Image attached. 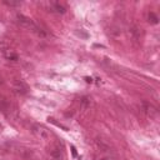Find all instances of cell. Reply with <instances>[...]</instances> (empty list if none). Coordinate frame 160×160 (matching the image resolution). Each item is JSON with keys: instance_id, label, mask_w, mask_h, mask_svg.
<instances>
[{"instance_id": "cell-5", "label": "cell", "mask_w": 160, "mask_h": 160, "mask_svg": "<svg viewBox=\"0 0 160 160\" xmlns=\"http://www.w3.org/2000/svg\"><path fill=\"white\" fill-rule=\"evenodd\" d=\"M50 158H51V160H64L63 148H60L59 145H55L50 151Z\"/></svg>"}, {"instance_id": "cell-9", "label": "cell", "mask_w": 160, "mask_h": 160, "mask_svg": "<svg viewBox=\"0 0 160 160\" xmlns=\"http://www.w3.org/2000/svg\"><path fill=\"white\" fill-rule=\"evenodd\" d=\"M149 22L151 23V24H158V22H159V18L151 11V13H149Z\"/></svg>"}, {"instance_id": "cell-1", "label": "cell", "mask_w": 160, "mask_h": 160, "mask_svg": "<svg viewBox=\"0 0 160 160\" xmlns=\"http://www.w3.org/2000/svg\"><path fill=\"white\" fill-rule=\"evenodd\" d=\"M18 22L22 24V26H24L25 29H28V30H30L31 33L36 34L38 36H45V33L42 30V28H39L30 18L19 14V15H18Z\"/></svg>"}, {"instance_id": "cell-2", "label": "cell", "mask_w": 160, "mask_h": 160, "mask_svg": "<svg viewBox=\"0 0 160 160\" xmlns=\"http://www.w3.org/2000/svg\"><path fill=\"white\" fill-rule=\"evenodd\" d=\"M33 133H34L39 139H42V140H46V139L50 136L48 129L44 128L43 125H40V124H35V125L33 126Z\"/></svg>"}, {"instance_id": "cell-11", "label": "cell", "mask_w": 160, "mask_h": 160, "mask_svg": "<svg viewBox=\"0 0 160 160\" xmlns=\"http://www.w3.org/2000/svg\"><path fill=\"white\" fill-rule=\"evenodd\" d=\"M71 151H73V155H74V156H76V150H75V148H74V146H71Z\"/></svg>"}, {"instance_id": "cell-12", "label": "cell", "mask_w": 160, "mask_h": 160, "mask_svg": "<svg viewBox=\"0 0 160 160\" xmlns=\"http://www.w3.org/2000/svg\"><path fill=\"white\" fill-rule=\"evenodd\" d=\"M100 160H106V159H104V158H103V159H100Z\"/></svg>"}, {"instance_id": "cell-7", "label": "cell", "mask_w": 160, "mask_h": 160, "mask_svg": "<svg viewBox=\"0 0 160 160\" xmlns=\"http://www.w3.org/2000/svg\"><path fill=\"white\" fill-rule=\"evenodd\" d=\"M51 6H53V10L56 11V13H59V14H64L65 13V8L63 5H60L59 3H53Z\"/></svg>"}, {"instance_id": "cell-10", "label": "cell", "mask_w": 160, "mask_h": 160, "mask_svg": "<svg viewBox=\"0 0 160 160\" xmlns=\"http://www.w3.org/2000/svg\"><path fill=\"white\" fill-rule=\"evenodd\" d=\"M6 5H10V6H19V5H22V3L20 2H5Z\"/></svg>"}, {"instance_id": "cell-3", "label": "cell", "mask_w": 160, "mask_h": 160, "mask_svg": "<svg viewBox=\"0 0 160 160\" xmlns=\"http://www.w3.org/2000/svg\"><path fill=\"white\" fill-rule=\"evenodd\" d=\"M14 90H15V93H18L20 95H25V94H28L29 88L23 80H15L14 82Z\"/></svg>"}, {"instance_id": "cell-6", "label": "cell", "mask_w": 160, "mask_h": 160, "mask_svg": "<svg viewBox=\"0 0 160 160\" xmlns=\"http://www.w3.org/2000/svg\"><path fill=\"white\" fill-rule=\"evenodd\" d=\"M143 109H144V111H145L150 118H155V116L158 115L156 108H155L153 104H150V103H143Z\"/></svg>"}, {"instance_id": "cell-4", "label": "cell", "mask_w": 160, "mask_h": 160, "mask_svg": "<svg viewBox=\"0 0 160 160\" xmlns=\"http://www.w3.org/2000/svg\"><path fill=\"white\" fill-rule=\"evenodd\" d=\"M0 111L6 116H10L11 113V105L4 96H0Z\"/></svg>"}, {"instance_id": "cell-8", "label": "cell", "mask_w": 160, "mask_h": 160, "mask_svg": "<svg viewBox=\"0 0 160 160\" xmlns=\"http://www.w3.org/2000/svg\"><path fill=\"white\" fill-rule=\"evenodd\" d=\"M130 34H131V36H133L134 40H139L140 39V33H139L138 28H131L130 29Z\"/></svg>"}]
</instances>
